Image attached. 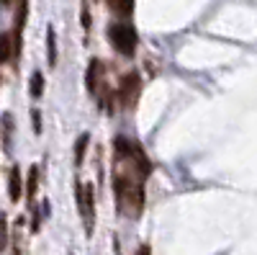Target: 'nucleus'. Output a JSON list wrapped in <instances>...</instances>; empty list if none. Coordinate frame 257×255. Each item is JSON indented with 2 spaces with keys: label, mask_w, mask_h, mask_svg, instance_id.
<instances>
[{
  "label": "nucleus",
  "mask_w": 257,
  "mask_h": 255,
  "mask_svg": "<svg viewBox=\"0 0 257 255\" xmlns=\"http://www.w3.org/2000/svg\"><path fill=\"white\" fill-rule=\"evenodd\" d=\"M21 170H18V165H13L11 167V176H8V196H11V201H18L21 199Z\"/></svg>",
  "instance_id": "obj_5"
},
{
  "label": "nucleus",
  "mask_w": 257,
  "mask_h": 255,
  "mask_svg": "<svg viewBox=\"0 0 257 255\" xmlns=\"http://www.w3.org/2000/svg\"><path fill=\"white\" fill-rule=\"evenodd\" d=\"M88 142H90V134H82L75 144V165H82V157H85V150H88Z\"/></svg>",
  "instance_id": "obj_10"
},
{
  "label": "nucleus",
  "mask_w": 257,
  "mask_h": 255,
  "mask_svg": "<svg viewBox=\"0 0 257 255\" xmlns=\"http://www.w3.org/2000/svg\"><path fill=\"white\" fill-rule=\"evenodd\" d=\"M103 75H105V67L100 59H93L90 67H88V91L90 93H100L103 88Z\"/></svg>",
  "instance_id": "obj_4"
},
{
  "label": "nucleus",
  "mask_w": 257,
  "mask_h": 255,
  "mask_svg": "<svg viewBox=\"0 0 257 255\" xmlns=\"http://www.w3.org/2000/svg\"><path fill=\"white\" fill-rule=\"evenodd\" d=\"M21 3V0H0V6H3V8H11V6H18Z\"/></svg>",
  "instance_id": "obj_14"
},
{
  "label": "nucleus",
  "mask_w": 257,
  "mask_h": 255,
  "mask_svg": "<svg viewBox=\"0 0 257 255\" xmlns=\"http://www.w3.org/2000/svg\"><path fill=\"white\" fill-rule=\"evenodd\" d=\"M16 54V41L11 34H0V65L8 62L11 57Z\"/></svg>",
  "instance_id": "obj_6"
},
{
  "label": "nucleus",
  "mask_w": 257,
  "mask_h": 255,
  "mask_svg": "<svg viewBox=\"0 0 257 255\" xmlns=\"http://www.w3.org/2000/svg\"><path fill=\"white\" fill-rule=\"evenodd\" d=\"M108 6H111V11L118 13V16H132L134 0H108Z\"/></svg>",
  "instance_id": "obj_8"
},
{
  "label": "nucleus",
  "mask_w": 257,
  "mask_h": 255,
  "mask_svg": "<svg viewBox=\"0 0 257 255\" xmlns=\"http://www.w3.org/2000/svg\"><path fill=\"white\" fill-rule=\"evenodd\" d=\"M139 91H142L139 75H137V72L123 75V80H121V85H118V98H121V106H123V109H132V106L137 103Z\"/></svg>",
  "instance_id": "obj_3"
},
{
  "label": "nucleus",
  "mask_w": 257,
  "mask_h": 255,
  "mask_svg": "<svg viewBox=\"0 0 257 255\" xmlns=\"http://www.w3.org/2000/svg\"><path fill=\"white\" fill-rule=\"evenodd\" d=\"M108 39H111L113 49L118 54H123V57H132L137 52V44H139V34L128 21H116V24H111L108 26Z\"/></svg>",
  "instance_id": "obj_1"
},
{
  "label": "nucleus",
  "mask_w": 257,
  "mask_h": 255,
  "mask_svg": "<svg viewBox=\"0 0 257 255\" xmlns=\"http://www.w3.org/2000/svg\"><path fill=\"white\" fill-rule=\"evenodd\" d=\"M34 132L41 134V119H39V111H34Z\"/></svg>",
  "instance_id": "obj_13"
},
{
  "label": "nucleus",
  "mask_w": 257,
  "mask_h": 255,
  "mask_svg": "<svg viewBox=\"0 0 257 255\" xmlns=\"http://www.w3.org/2000/svg\"><path fill=\"white\" fill-rule=\"evenodd\" d=\"M36 191H39V165H31L29 167V178H26V196H29V201L36 196Z\"/></svg>",
  "instance_id": "obj_7"
},
{
  "label": "nucleus",
  "mask_w": 257,
  "mask_h": 255,
  "mask_svg": "<svg viewBox=\"0 0 257 255\" xmlns=\"http://www.w3.org/2000/svg\"><path fill=\"white\" fill-rule=\"evenodd\" d=\"M41 93H44V75H41V72H34V75H31V96L39 98Z\"/></svg>",
  "instance_id": "obj_11"
},
{
  "label": "nucleus",
  "mask_w": 257,
  "mask_h": 255,
  "mask_svg": "<svg viewBox=\"0 0 257 255\" xmlns=\"http://www.w3.org/2000/svg\"><path fill=\"white\" fill-rule=\"evenodd\" d=\"M77 206H80V217L85 222V232L93 235V209H95V196H93V186L90 183H77Z\"/></svg>",
  "instance_id": "obj_2"
},
{
  "label": "nucleus",
  "mask_w": 257,
  "mask_h": 255,
  "mask_svg": "<svg viewBox=\"0 0 257 255\" xmlns=\"http://www.w3.org/2000/svg\"><path fill=\"white\" fill-rule=\"evenodd\" d=\"M47 52H49V67L57 65V36H54V29L49 26L47 31Z\"/></svg>",
  "instance_id": "obj_9"
},
{
  "label": "nucleus",
  "mask_w": 257,
  "mask_h": 255,
  "mask_svg": "<svg viewBox=\"0 0 257 255\" xmlns=\"http://www.w3.org/2000/svg\"><path fill=\"white\" fill-rule=\"evenodd\" d=\"M6 245H8V229H6V214L0 211V252L6 250Z\"/></svg>",
  "instance_id": "obj_12"
}]
</instances>
